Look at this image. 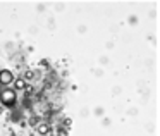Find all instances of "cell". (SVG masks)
Masks as SVG:
<instances>
[{
  "instance_id": "5",
  "label": "cell",
  "mask_w": 160,
  "mask_h": 136,
  "mask_svg": "<svg viewBox=\"0 0 160 136\" xmlns=\"http://www.w3.org/2000/svg\"><path fill=\"white\" fill-rule=\"evenodd\" d=\"M31 78H33V73H31V71H28V73L24 74V78H22V79H24V81H28V79H31Z\"/></svg>"
},
{
  "instance_id": "6",
  "label": "cell",
  "mask_w": 160,
  "mask_h": 136,
  "mask_svg": "<svg viewBox=\"0 0 160 136\" xmlns=\"http://www.w3.org/2000/svg\"><path fill=\"white\" fill-rule=\"evenodd\" d=\"M2 112H4V108H2V107H0V114H2Z\"/></svg>"
},
{
  "instance_id": "4",
  "label": "cell",
  "mask_w": 160,
  "mask_h": 136,
  "mask_svg": "<svg viewBox=\"0 0 160 136\" xmlns=\"http://www.w3.org/2000/svg\"><path fill=\"white\" fill-rule=\"evenodd\" d=\"M36 133L38 134H50V124H47V122L36 124Z\"/></svg>"
},
{
  "instance_id": "2",
  "label": "cell",
  "mask_w": 160,
  "mask_h": 136,
  "mask_svg": "<svg viewBox=\"0 0 160 136\" xmlns=\"http://www.w3.org/2000/svg\"><path fill=\"white\" fill-rule=\"evenodd\" d=\"M14 74H12V71L9 69H2L0 71V86H9V84H12V81H14Z\"/></svg>"
},
{
  "instance_id": "1",
  "label": "cell",
  "mask_w": 160,
  "mask_h": 136,
  "mask_svg": "<svg viewBox=\"0 0 160 136\" xmlns=\"http://www.w3.org/2000/svg\"><path fill=\"white\" fill-rule=\"evenodd\" d=\"M16 102H18V93H16L12 88H4V90H0V103L2 105L12 107Z\"/></svg>"
},
{
  "instance_id": "3",
  "label": "cell",
  "mask_w": 160,
  "mask_h": 136,
  "mask_svg": "<svg viewBox=\"0 0 160 136\" xmlns=\"http://www.w3.org/2000/svg\"><path fill=\"white\" fill-rule=\"evenodd\" d=\"M12 84H14V88L12 90L18 93V91H22V90H26V81L22 79V78H18V79H14L12 81Z\"/></svg>"
}]
</instances>
